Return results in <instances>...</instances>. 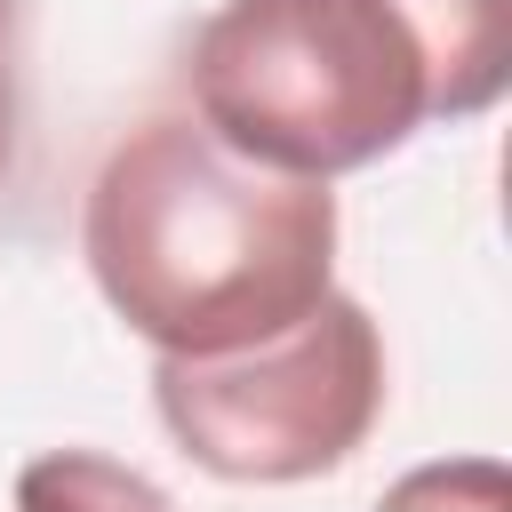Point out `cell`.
<instances>
[{"label": "cell", "instance_id": "cell-1", "mask_svg": "<svg viewBox=\"0 0 512 512\" xmlns=\"http://www.w3.org/2000/svg\"><path fill=\"white\" fill-rule=\"evenodd\" d=\"M512 80V0H224L184 56L192 120L256 168L352 176Z\"/></svg>", "mask_w": 512, "mask_h": 512}, {"label": "cell", "instance_id": "cell-2", "mask_svg": "<svg viewBox=\"0 0 512 512\" xmlns=\"http://www.w3.org/2000/svg\"><path fill=\"white\" fill-rule=\"evenodd\" d=\"M104 304L168 360L248 352L336 288V192L168 112L128 128L80 208Z\"/></svg>", "mask_w": 512, "mask_h": 512}, {"label": "cell", "instance_id": "cell-3", "mask_svg": "<svg viewBox=\"0 0 512 512\" xmlns=\"http://www.w3.org/2000/svg\"><path fill=\"white\" fill-rule=\"evenodd\" d=\"M152 408L168 440L216 480H256V488L320 480L384 416V336L360 296L328 288L296 328L248 352H216V360L160 352Z\"/></svg>", "mask_w": 512, "mask_h": 512}, {"label": "cell", "instance_id": "cell-4", "mask_svg": "<svg viewBox=\"0 0 512 512\" xmlns=\"http://www.w3.org/2000/svg\"><path fill=\"white\" fill-rule=\"evenodd\" d=\"M16 512H176V496L96 448H48L16 472Z\"/></svg>", "mask_w": 512, "mask_h": 512}, {"label": "cell", "instance_id": "cell-5", "mask_svg": "<svg viewBox=\"0 0 512 512\" xmlns=\"http://www.w3.org/2000/svg\"><path fill=\"white\" fill-rule=\"evenodd\" d=\"M376 512H512V480L496 456H448V464H416L400 472Z\"/></svg>", "mask_w": 512, "mask_h": 512}, {"label": "cell", "instance_id": "cell-6", "mask_svg": "<svg viewBox=\"0 0 512 512\" xmlns=\"http://www.w3.org/2000/svg\"><path fill=\"white\" fill-rule=\"evenodd\" d=\"M8 32H16V0H0V88H8Z\"/></svg>", "mask_w": 512, "mask_h": 512}, {"label": "cell", "instance_id": "cell-7", "mask_svg": "<svg viewBox=\"0 0 512 512\" xmlns=\"http://www.w3.org/2000/svg\"><path fill=\"white\" fill-rule=\"evenodd\" d=\"M0 160H8V88H0Z\"/></svg>", "mask_w": 512, "mask_h": 512}]
</instances>
